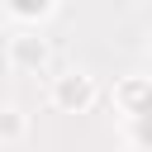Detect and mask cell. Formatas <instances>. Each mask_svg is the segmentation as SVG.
Returning <instances> with one entry per match:
<instances>
[{"label":"cell","mask_w":152,"mask_h":152,"mask_svg":"<svg viewBox=\"0 0 152 152\" xmlns=\"http://www.w3.org/2000/svg\"><path fill=\"white\" fill-rule=\"evenodd\" d=\"M48 52H43V43H33V38H19L14 43V62H24V66H38Z\"/></svg>","instance_id":"1"},{"label":"cell","mask_w":152,"mask_h":152,"mask_svg":"<svg viewBox=\"0 0 152 152\" xmlns=\"http://www.w3.org/2000/svg\"><path fill=\"white\" fill-rule=\"evenodd\" d=\"M57 95H62V104H86V100H90V86L76 76V81H62V90H57Z\"/></svg>","instance_id":"2"},{"label":"cell","mask_w":152,"mask_h":152,"mask_svg":"<svg viewBox=\"0 0 152 152\" xmlns=\"http://www.w3.org/2000/svg\"><path fill=\"white\" fill-rule=\"evenodd\" d=\"M142 138H147V142H152V100H147V104H142Z\"/></svg>","instance_id":"3"}]
</instances>
